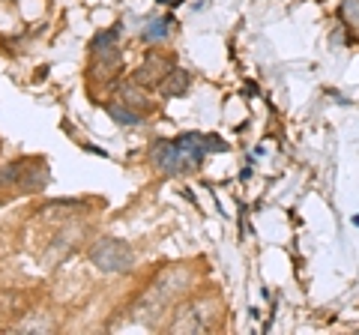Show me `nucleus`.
I'll return each mask as SVG.
<instances>
[{"label":"nucleus","instance_id":"obj_2","mask_svg":"<svg viewBox=\"0 0 359 335\" xmlns=\"http://www.w3.org/2000/svg\"><path fill=\"white\" fill-rule=\"evenodd\" d=\"M186 285H180V273H165L159 282H153V287L144 294V299L135 306V320L153 323L165 311L168 303H174L177 294H183Z\"/></svg>","mask_w":359,"mask_h":335},{"label":"nucleus","instance_id":"obj_5","mask_svg":"<svg viewBox=\"0 0 359 335\" xmlns=\"http://www.w3.org/2000/svg\"><path fill=\"white\" fill-rule=\"evenodd\" d=\"M114 36H117V30L99 33V36L93 39V46H90V51H93V57H96V69L117 72V66H120V48L114 46Z\"/></svg>","mask_w":359,"mask_h":335},{"label":"nucleus","instance_id":"obj_4","mask_svg":"<svg viewBox=\"0 0 359 335\" xmlns=\"http://www.w3.org/2000/svg\"><path fill=\"white\" fill-rule=\"evenodd\" d=\"M171 69H174V66H171V60H168V57H162V54H150V57L132 72V81L138 87H150V90H156Z\"/></svg>","mask_w":359,"mask_h":335},{"label":"nucleus","instance_id":"obj_3","mask_svg":"<svg viewBox=\"0 0 359 335\" xmlns=\"http://www.w3.org/2000/svg\"><path fill=\"white\" fill-rule=\"evenodd\" d=\"M90 261H93V266L102 273H129L132 264H135V252L126 240L105 237L90 249Z\"/></svg>","mask_w":359,"mask_h":335},{"label":"nucleus","instance_id":"obj_1","mask_svg":"<svg viewBox=\"0 0 359 335\" xmlns=\"http://www.w3.org/2000/svg\"><path fill=\"white\" fill-rule=\"evenodd\" d=\"M228 150L219 135H198V132H186L174 141H156L150 147V162L156 171H162L165 177H180V174H189L204 162L207 153H222Z\"/></svg>","mask_w":359,"mask_h":335},{"label":"nucleus","instance_id":"obj_11","mask_svg":"<svg viewBox=\"0 0 359 335\" xmlns=\"http://www.w3.org/2000/svg\"><path fill=\"white\" fill-rule=\"evenodd\" d=\"M108 114L114 117L117 123H123V126H138V123H141V117L135 114V111H129V108H120V105H108Z\"/></svg>","mask_w":359,"mask_h":335},{"label":"nucleus","instance_id":"obj_7","mask_svg":"<svg viewBox=\"0 0 359 335\" xmlns=\"http://www.w3.org/2000/svg\"><path fill=\"white\" fill-rule=\"evenodd\" d=\"M189 84H192V75H189L186 69H171L165 75V81L159 84V93L165 99H177V96H186Z\"/></svg>","mask_w":359,"mask_h":335},{"label":"nucleus","instance_id":"obj_12","mask_svg":"<svg viewBox=\"0 0 359 335\" xmlns=\"http://www.w3.org/2000/svg\"><path fill=\"white\" fill-rule=\"evenodd\" d=\"M341 15H344V25H351L353 30H359V0H344Z\"/></svg>","mask_w":359,"mask_h":335},{"label":"nucleus","instance_id":"obj_10","mask_svg":"<svg viewBox=\"0 0 359 335\" xmlns=\"http://www.w3.org/2000/svg\"><path fill=\"white\" fill-rule=\"evenodd\" d=\"M21 171H25V159H21V162H13V165H6L4 171H0V189H4V186H18Z\"/></svg>","mask_w":359,"mask_h":335},{"label":"nucleus","instance_id":"obj_8","mask_svg":"<svg viewBox=\"0 0 359 335\" xmlns=\"http://www.w3.org/2000/svg\"><path fill=\"white\" fill-rule=\"evenodd\" d=\"M174 332H201L204 329V317L198 315V308H183V317L177 315V320H174V327H171Z\"/></svg>","mask_w":359,"mask_h":335},{"label":"nucleus","instance_id":"obj_6","mask_svg":"<svg viewBox=\"0 0 359 335\" xmlns=\"http://www.w3.org/2000/svg\"><path fill=\"white\" fill-rule=\"evenodd\" d=\"M45 183H48V168L42 159H25V171H21L18 189L21 192H42Z\"/></svg>","mask_w":359,"mask_h":335},{"label":"nucleus","instance_id":"obj_9","mask_svg":"<svg viewBox=\"0 0 359 335\" xmlns=\"http://www.w3.org/2000/svg\"><path fill=\"white\" fill-rule=\"evenodd\" d=\"M171 25H174V18L168 15V18H153L147 27H144V39H165L168 33H171Z\"/></svg>","mask_w":359,"mask_h":335}]
</instances>
